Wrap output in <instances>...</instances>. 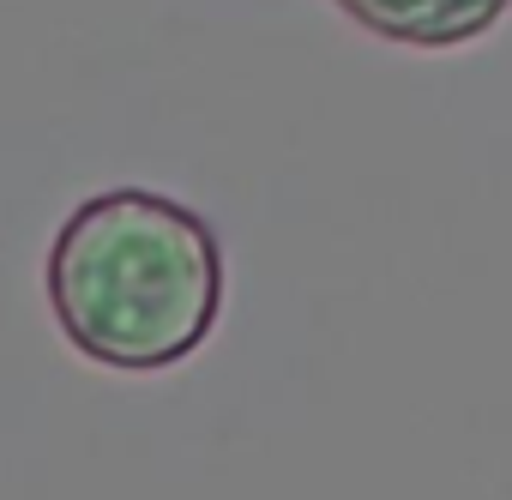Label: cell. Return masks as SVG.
<instances>
[{
	"label": "cell",
	"mask_w": 512,
	"mask_h": 500,
	"mask_svg": "<svg viewBox=\"0 0 512 500\" xmlns=\"http://www.w3.org/2000/svg\"><path fill=\"white\" fill-rule=\"evenodd\" d=\"M43 296L55 332L85 362L109 374H169L211 344L229 266L217 229L193 205L121 181L61 217Z\"/></svg>",
	"instance_id": "1"
},
{
	"label": "cell",
	"mask_w": 512,
	"mask_h": 500,
	"mask_svg": "<svg viewBox=\"0 0 512 500\" xmlns=\"http://www.w3.org/2000/svg\"><path fill=\"white\" fill-rule=\"evenodd\" d=\"M332 7L398 49H464L488 37L506 13V0H332Z\"/></svg>",
	"instance_id": "2"
}]
</instances>
